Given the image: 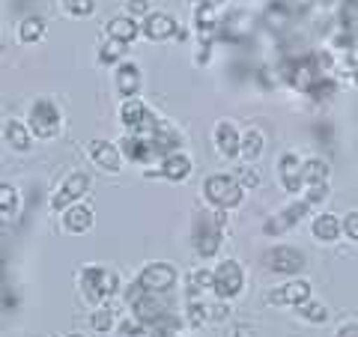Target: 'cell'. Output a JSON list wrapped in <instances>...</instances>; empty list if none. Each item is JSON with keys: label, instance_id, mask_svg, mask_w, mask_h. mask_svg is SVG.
<instances>
[{"label": "cell", "instance_id": "cell-8", "mask_svg": "<svg viewBox=\"0 0 358 337\" xmlns=\"http://www.w3.org/2000/svg\"><path fill=\"white\" fill-rule=\"evenodd\" d=\"M90 191V173H84V171H78V173H72L66 182L60 185V191L51 197V209L54 212H63V209H69L75 200H81L84 194Z\"/></svg>", "mask_w": 358, "mask_h": 337}, {"label": "cell", "instance_id": "cell-32", "mask_svg": "<svg viewBox=\"0 0 358 337\" xmlns=\"http://www.w3.org/2000/svg\"><path fill=\"white\" fill-rule=\"evenodd\" d=\"M188 322H192L194 329L209 322V305H203V301H197V299L188 301Z\"/></svg>", "mask_w": 358, "mask_h": 337}, {"label": "cell", "instance_id": "cell-29", "mask_svg": "<svg viewBox=\"0 0 358 337\" xmlns=\"http://www.w3.org/2000/svg\"><path fill=\"white\" fill-rule=\"evenodd\" d=\"M206 289H212V272L209 268H194V272L188 275V293L200 296V293H206Z\"/></svg>", "mask_w": 358, "mask_h": 337}, {"label": "cell", "instance_id": "cell-22", "mask_svg": "<svg viewBox=\"0 0 358 337\" xmlns=\"http://www.w3.org/2000/svg\"><path fill=\"white\" fill-rule=\"evenodd\" d=\"M263 131H257V129H248L245 131V138H239V152H242V159L245 162H257L260 159V152H263Z\"/></svg>", "mask_w": 358, "mask_h": 337}, {"label": "cell", "instance_id": "cell-5", "mask_svg": "<svg viewBox=\"0 0 358 337\" xmlns=\"http://www.w3.org/2000/svg\"><path fill=\"white\" fill-rule=\"evenodd\" d=\"M138 284L147 289V293L164 296V293H171V289L176 287V268L171 263H150V266L141 268Z\"/></svg>", "mask_w": 358, "mask_h": 337}, {"label": "cell", "instance_id": "cell-12", "mask_svg": "<svg viewBox=\"0 0 358 337\" xmlns=\"http://www.w3.org/2000/svg\"><path fill=\"white\" fill-rule=\"evenodd\" d=\"M114 84H117V93H120V96L134 99V96L141 93V84H143L141 66H138V63H120L117 72H114Z\"/></svg>", "mask_w": 358, "mask_h": 337}, {"label": "cell", "instance_id": "cell-31", "mask_svg": "<svg viewBox=\"0 0 358 337\" xmlns=\"http://www.w3.org/2000/svg\"><path fill=\"white\" fill-rule=\"evenodd\" d=\"M63 9L72 18H87L96 13V0H63Z\"/></svg>", "mask_w": 358, "mask_h": 337}, {"label": "cell", "instance_id": "cell-36", "mask_svg": "<svg viewBox=\"0 0 358 337\" xmlns=\"http://www.w3.org/2000/svg\"><path fill=\"white\" fill-rule=\"evenodd\" d=\"M236 182H239L245 191H251V188H257V185H260V173H257L254 167H242V171H239V176H236Z\"/></svg>", "mask_w": 358, "mask_h": 337}, {"label": "cell", "instance_id": "cell-40", "mask_svg": "<svg viewBox=\"0 0 358 337\" xmlns=\"http://www.w3.org/2000/svg\"><path fill=\"white\" fill-rule=\"evenodd\" d=\"M334 337H358V322H352V320H350V322H343Z\"/></svg>", "mask_w": 358, "mask_h": 337}, {"label": "cell", "instance_id": "cell-21", "mask_svg": "<svg viewBox=\"0 0 358 337\" xmlns=\"http://www.w3.org/2000/svg\"><path fill=\"white\" fill-rule=\"evenodd\" d=\"M310 230H313V239H320V242H334V239L341 236V221H338V215H329V212H322V215L313 218Z\"/></svg>", "mask_w": 358, "mask_h": 337}, {"label": "cell", "instance_id": "cell-43", "mask_svg": "<svg viewBox=\"0 0 358 337\" xmlns=\"http://www.w3.org/2000/svg\"><path fill=\"white\" fill-rule=\"evenodd\" d=\"M192 3H197V6H212V9H215V6L224 3V0H192Z\"/></svg>", "mask_w": 358, "mask_h": 337}, {"label": "cell", "instance_id": "cell-42", "mask_svg": "<svg viewBox=\"0 0 358 337\" xmlns=\"http://www.w3.org/2000/svg\"><path fill=\"white\" fill-rule=\"evenodd\" d=\"M233 337H257V331H254V329H248V325H239L236 334H233Z\"/></svg>", "mask_w": 358, "mask_h": 337}, {"label": "cell", "instance_id": "cell-38", "mask_svg": "<svg viewBox=\"0 0 358 337\" xmlns=\"http://www.w3.org/2000/svg\"><path fill=\"white\" fill-rule=\"evenodd\" d=\"M341 230L350 236L352 242H358V212H350V215H346L343 221H341Z\"/></svg>", "mask_w": 358, "mask_h": 337}, {"label": "cell", "instance_id": "cell-11", "mask_svg": "<svg viewBox=\"0 0 358 337\" xmlns=\"http://www.w3.org/2000/svg\"><path fill=\"white\" fill-rule=\"evenodd\" d=\"M308 209H310V206L305 203V200H299V203L287 206L284 212H278L275 218H268V221H266V227H263L266 236H281V233H287L289 227H296V224L308 215Z\"/></svg>", "mask_w": 358, "mask_h": 337}, {"label": "cell", "instance_id": "cell-17", "mask_svg": "<svg viewBox=\"0 0 358 337\" xmlns=\"http://www.w3.org/2000/svg\"><path fill=\"white\" fill-rule=\"evenodd\" d=\"M90 159H93L99 167H105V171L117 173L120 171V162H122V152L114 147V143L108 141H90Z\"/></svg>", "mask_w": 358, "mask_h": 337}, {"label": "cell", "instance_id": "cell-25", "mask_svg": "<svg viewBox=\"0 0 358 337\" xmlns=\"http://www.w3.org/2000/svg\"><path fill=\"white\" fill-rule=\"evenodd\" d=\"M301 179H305V185H322L329 182V164L320 162V159H310L301 164Z\"/></svg>", "mask_w": 358, "mask_h": 337}, {"label": "cell", "instance_id": "cell-45", "mask_svg": "<svg viewBox=\"0 0 358 337\" xmlns=\"http://www.w3.org/2000/svg\"><path fill=\"white\" fill-rule=\"evenodd\" d=\"M66 337H84V334H66Z\"/></svg>", "mask_w": 358, "mask_h": 337}, {"label": "cell", "instance_id": "cell-18", "mask_svg": "<svg viewBox=\"0 0 358 337\" xmlns=\"http://www.w3.org/2000/svg\"><path fill=\"white\" fill-rule=\"evenodd\" d=\"M63 227H66V233H75V236L87 233L93 227V209L84 203H72L69 209H63Z\"/></svg>", "mask_w": 358, "mask_h": 337}, {"label": "cell", "instance_id": "cell-13", "mask_svg": "<svg viewBox=\"0 0 358 337\" xmlns=\"http://www.w3.org/2000/svg\"><path fill=\"white\" fill-rule=\"evenodd\" d=\"M120 152L126 155L129 162H138V164H147V162L155 159V152H152V147H150V141L143 138V134H134V131H129L126 138L120 141Z\"/></svg>", "mask_w": 358, "mask_h": 337}, {"label": "cell", "instance_id": "cell-35", "mask_svg": "<svg viewBox=\"0 0 358 337\" xmlns=\"http://www.w3.org/2000/svg\"><path fill=\"white\" fill-rule=\"evenodd\" d=\"M110 325H114V313L105 310V308L93 310V329L96 331H110Z\"/></svg>", "mask_w": 358, "mask_h": 337}, {"label": "cell", "instance_id": "cell-6", "mask_svg": "<svg viewBox=\"0 0 358 337\" xmlns=\"http://www.w3.org/2000/svg\"><path fill=\"white\" fill-rule=\"evenodd\" d=\"M120 122L122 126H126L129 131H134V134H143V138H147V134L155 129V120L152 114H150V108L141 102V99H126V102H122V108H120Z\"/></svg>", "mask_w": 358, "mask_h": 337}, {"label": "cell", "instance_id": "cell-19", "mask_svg": "<svg viewBox=\"0 0 358 337\" xmlns=\"http://www.w3.org/2000/svg\"><path fill=\"white\" fill-rule=\"evenodd\" d=\"M141 36V24L131 15H117L108 21V39H114L120 45H131Z\"/></svg>", "mask_w": 358, "mask_h": 337}, {"label": "cell", "instance_id": "cell-10", "mask_svg": "<svg viewBox=\"0 0 358 337\" xmlns=\"http://www.w3.org/2000/svg\"><path fill=\"white\" fill-rule=\"evenodd\" d=\"M141 33L147 36L150 42H164V39H173V36H182L176 27V18L167 15V13H150L147 21L141 24Z\"/></svg>", "mask_w": 358, "mask_h": 337}, {"label": "cell", "instance_id": "cell-28", "mask_svg": "<svg viewBox=\"0 0 358 337\" xmlns=\"http://www.w3.org/2000/svg\"><path fill=\"white\" fill-rule=\"evenodd\" d=\"M299 308V317L301 320H308V322H313V325H322L329 320V310H326V305H320V301H301V305H296Z\"/></svg>", "mask_w": 358, "mask_h": 337}, {"label": "cell", "instance_id": "cell-14", "mask_svg": "<svg viewBox=\"0 0 358 337\" xmlns=\"http://www.w3.org/2000/svg\"><path fill=\"white\" fill-rule=\"evenodd\" d=\"M278 171H281V182L289 194H299L305 188V179H301V162L296 152H284L281 162H278Z\"/></svg>", "mask_w": 358, "mask_h": 337}, {"label": "cell", "instance_id": "cell-27", "mask_svg": "<svg viewBox=\"0 0 358 337\" xmlns=\"http://www.w3.org/2000/svg\"><path fill=\"white\" fill-rule=\"evenodd\" d=\"M194 30L200 33V36H212V33L218 30V18H215V9L212 6H197L194 13Z\"/></svg>", "mask_w": 358, "mask_h": 337}, {"label": "cell", "instance_id": "cell-16", "mask_svg": "<svg viewBox=\"0 0 358 337\" xmlns=\"http://www.w3.org/2000/svg\"><path fill=\"white\" fill-rule=\"evenodd\" d=\"M147 141H150V147H152L155 155H171V152L179 150V134L162 120L155 122V129L147 134Z\"/></svg>", "mask_w": 358, "mask_h": 337}, {"label": "cell", "instance_id": "cell-33", "mask_svg": "<svg viewBox=\"0 0 358 337\" xmlns=\"http://www.w3.org/2000/svg\"><path fill=\"white\" fill-rule=\"evenodd\" d=\"M334 89H338V87H334V81L326 75V78H320V81L310 87V93H308V96H313L317 102H322V99H331V96H334Z\"/></svg>", "mask_w": 358, "mask_h": 337}, {"label": "cell", "instance_id": "cell-20", "mask_svg": "<svg viewBox=\"0 0 358 337\" xmlns=\"http://www.w3.org/2000/svg\"><path fill=\"white\" fill-rule=\"evenodd\" d=\"M215 147H218V152L224 155V159L239 155V131L230 120H221L215 126Z\"/></svg>", "mask_w": 358, "mask_h": 337}, {"label": "cell", "instance_id": "cell-30", "mask_svg": "<svg viewBox=\"0 0 358 337\" xmlns=\"http://www.w3.org/2000/svg\"><path fill=\"white\" fill-rule=\"evenodd\" d=\"M341 21H343V33H350L352 39H358V0H346Z\"/></svg>", "mask_w": 358, "mask_h": 337}, {"label": "cell", "instance_id": "cell-44", "mask_svg": "<svg viewBox=\"0 0 358 337\" xmlns=\"http://www.w3.org/2000/svg\"><path fill=\"white\" fill-rule=\"evenodd\" d=\"M352 81L358 84V66H355V72H352Z\"/></svg>", "mask_w": 358, "mask_h": 337}, {"label": "cell", "instance_id": "cell-4", "mask_svg": "<svg viewBox=\"0 0 358 337\" xmlns=\"http://www.w3.org/2000/svg\"><path fill=\"white\" fill-rule=\"evenodd\" d=\"M245 287V272L236 260H224L215 272H212V289H215L218 299H236Z\"/></svg>", "mask_w": 358, "mask_h": 337}, {"label": "cell", "instance_id": "cell-46", "mask_svg": "<svg viewBox=\"0 0 358 337\" xmlns=\"http://www.w3.org/2000/svg\"><path fill=\"white\" fill-rule=\"evenodd\" d=\"M0 54H3V45H0Z\"/></svg>", "mask_w": 358, "mask_h": 337}, {"label": "cell", "instance_id": "cell-7", "mask_svg": "<svg viewBox=\"0 0 358 337\" xmlns=\"http://www.w3.org/2000/svg\"><path fill=\"white\" fill-rule=\"evenodd\" d=\"M263 260L278 275H299L301 268H305V254L299 248H289V245H278V248L268 251Z\"/></svg>", "mask_w": 358, "mask_h": 337}, {"label": "cell", "instance_id": "cell-24", "mask_svg": "<svg viewBox=\"0 0 358 337\" xmlns=\"http://www.w3.org/2000/svg\"><path fill=\"white\" fill-rule=\"evenodd\" d=\"M6 141L13 143L18 152H27L30 150V129L24 126V122H18V120H9L6 122Z\"/></svg>", "mask_w": 358, "mask_h": 337}, {"label": "cell", "instance_id": "cell-26", "mask_svg": "<svg viewBox=\"0 0 358 337\" xmlns=\"http://www.w3.org/2000/svg\"><path fill=\"white\" fill-rule=\"evenodd\" d=\"M18 209H21V197H18L15 185L0 182V215L15 218V215H18Z\"/></svg>", "mask_w": 358, "mask_h": 337}, {"label": "cell", "instance_id": "cell-9", "mask_svg": "<svg viewBox=\"0 0 358 337\" xmlns=\"http://www.w3.org/2000/svg\"><path fill=\"white\" fill-rule=\"evenodd\" d=\"M310 299V284L308 280H287L284 287L272 289L266 296V305H275V308H296L301 301Z\"/></svg>", "mask_w": 358, "mask_h": 337}, {"label": "cell", "instance_id": "cell-2", "mask_svg": "<svg viewBox=\"0 0 358 337\" xmlns=\"http://www.w3.org/2000/svg\"><path fill=\"white\" fill-rule=\"evenodd\" d=\"M27 129L30 134H36L39 141H51L60 134V126H63V117H60V108L51 102V99H36L30 105V117H27Z\"/></svg>", "mask_w": 358, "mask_h": 337}, {"label": "cell", "instance_id": "cell-1", "mask_svg": "<svg viewBox=\"0 0 358 337\" xmlns=\"http://www.w3.org/2000/svg\"><path fill=\"white\" fill-rule=\"evenodd\" d=\"M81 289L90 305H102L105 299H110L120 289V278L114 268L105 266H87L81 272Z\"/></svg>", "mask_w": 358, "mask_h": 337}, {"label": "cell", "instance_id": "cell-23", "mask_svg": "<svg viewBox=\"0 0 358 337\" xmlns=\"http://www.w3.org/2000/svg\"><path fill=\"white\" fill-rule=\"evenodd\" d=\"M45 36V18L42 15H27L24 21L18 24V39L24 45H33Z\"/></svg>", "mask_w": 358, "mask_h": 337}, {"label": "cell", "instance_id": "cell-15", "mask_svg": "<svg viewBox=\"0 0 358 337\" xmlns=\"http://www.w3.org/2000/svg\"><path fill=\"white\" fill-rule=\"evenodd\" d=\"M159 176L171 179V182H185L188 176H192V159H188L185 152H171L162 159V167H159Z\"/></svg>", "mask_w": 358, "mask_h": 337}, {"label": "cell", "instance_id": "cell-3", "mask_svg": "<svg viewBox=\"0 0 358 337\" xmlns=\"http://www.w3.org/2000/svg\"><path fill=\"white\" fill-rule=\"evenodd\" d=\"M203 194H206V200H209L212 206H218V209H236V206L242 203L245 188H242L233 176H227V173H215V176H209V179H206Z\"/></svg>", "mask_w": 358, "mask_h": 337}, {"label": "cell", "instance_id": "cell-39", "mask_svg": "<svg viewBox=\"0 0 358 337\" xmlns=\"http://www.w3.org/2000/svg\"><path fill=\"white\" fill-rule=\"evenodd\" d=\"M129 15L138 18V15H150V0H129Z\"/></svg>", "mask_w": 358, "mask_h": 337}, {"label": "cell", "instance_id": "cell-34", "mask_svg": "<svg viewBox=\"0 0 358 337\" xmlns=\"http://www.w3.org/2000/svg\"><path fill=\"white\" fill-rule=\"evenodd\" d=\"M122 51H126V48H122L120 42H114V39H110V42L105 45V48L99 51V60H102V63H117V60L122 57Z\"/></svg>", "mask_w": 358, "mask_h": 337}, {"label": "cell", "instance_id": "cell-37", "mask_svg": "<svg viewBox=\"0 0 358 337\" xmlns=\"http://www.w3.org/2000/svg\"><path fill=\"white\" fill-rule=\"evenodd\" d=\"M329 197V182H322V185H310V191L305 194V203L308 206H317L320 200H326Z\"/></svg>", "mask_w": 358, "mask_h": 337}, {"label": "cell", "instance_id": "cell-41", "mask_svg": "<svg viewBox=\"0 0 358 337\" xmlns=\"http://www.w3.org/2000/svg\"><path fill=\"white\" fill-rule=\"evenodd\" d=\"M129 337H152V331L147 325H141V329H129Z\"/></svg>", "mask_w": 358, "mask_h": 337}]
</instances>
